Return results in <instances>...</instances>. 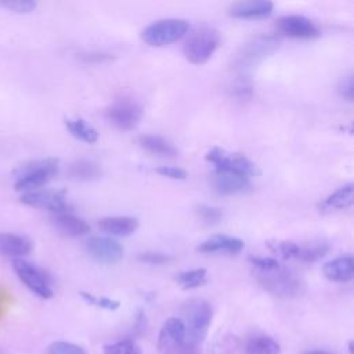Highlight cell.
<instances>
[{
    "instance_id": "1",
    "label": "cell",
    "mask_w": 354,
    "mask_h": 354,
    "mask_svg": "<svg viewBox=\"0 0 354 354\" xmlns=\"http://www.w3.org/2000/svg\"><path fill=\"white\" fill-rule=\"evenodd\" d=\"M181 313L183 318L180 319L185 332L184 344L198 348L205 340L212 322V306L203 299H191L183 306Z\"/></svg>"
},
{
    "instance_id": "2",
    "label": "cell",
    "mask_w": 354,
    "mask_h": 354,
    "mask_svg": "<svg viewBox=\"0 0 354 354\" xmlns=\"http://www.w3.org/2000/svg\"><path fill=\"white\" fill-rule=\"evenodd\" d=\"M254 277L267 292L277 297L292 299L300 296L304 290V283L299 275L282 266L268 271L254 270Z\"/></svg>"
},
{
    "instance_id": "3",
    "label": "cell",
    "mask_w": 354,
    "mask_h": 354,
    "mask_svg": "<svg viewBox=\"0 0 354 354\" xmlns=\"http://www.w3.org/2000/svg\"><path fill=\"white\" fill-rule=\"evenodd\" d=\"M220 46V33L212 26L196 28L183 46L184 57L195 65L206 64Z\"/></svg>"
},
{
    "instance_id": "4",
    "label": "cell",
    "mask_w": 354,
    "mask_h": 354,
    "mask_svg": "<svg viewBox=\"0 0 354 354\" xmlns=\"http://www.w3.org/2000/svg\"><path fill=\"white\" fill-rule=\"evenodd\" d=\"M188 30L189 22L187 19L163 18L144 28L141 36L147 44L152 47H163L180 40L188 33Z\"/></svg>"
},
{
    "instance_id": "5",
    "label": "cell",
    "mask_w": 354,
    "mask_h": 354,
    "mask_svg": "<svg viewBox=\"0 0 354 354\" xmlns=\"http://www.w3.org/2000/svg\"><path fill=\"white\" fill-rule=\"evenodd\" d=\"M57 171L58 160L54 158L32 162L18 170L14 187L15 189L22 192L40 189L47 181H50L57 174Z\"/></svg>"
},
{
    "instance_id": "6",
    "label": "cell",
    "mask_w": 354,
    "mask_h": 354,
    "mask_svg": "<svg viewBox=\"0 0 354 354\" xmlns=\"http://www.w3.org/2000/svg\"><path fill=\"white\" fill-rule=\"evenodd\" d=\"M206 160L214 166L216 171H227L245 176L248 178L260 174L259 167L248 156L238 152H228L223 148L213 147L205 155Z\"/></svg>"
},
{
    "instance_id": "7",
    "label": "cell",
    "mask_w": 354,
    "mask_h": 354,
    "mask_svg": "<svg viewBox=\"0 0 354 354\" xmlns=\"http://www.w3.org/2000/svg\"><path fill=\"white\" fill-rule=\"evenodd\" d=\"M106 118L118 129L131 130L142 118V106L133 97L122 95L106 108Z\"/></svg>"
},
{
    "instance_id": "8",
    "label": "cell",
    "mask_w": 354,
    "mask_h": 354,
    "mask_svg": "<svg viewBox=\"0 0 354 354\" xmlns=\"http://www.w3.org/2000/svg\"><path fill=\"white\" fill-rule=\"evenodd\" d=\"M12 267L21 282L30 289L36 296L41 299H50L53 297V286L50 283L48 277L44 274L43 270H40L37 266L24 260V259H15L12 260Z\"/></svg>"
},
{
    "instance_id": "9",
    "label": "cell",
    "mask_w": 354,
    "mask_h": 354,
    "mask_svg": "<svg viewBox=\"0 0 354 354\" xmlns=\"http://www.w3.org/2000/svg\"><path fill=\"white\" fill-rule=\"evenodd\" d=\"M278 47V39L275 36H259L248 41L234 59V65L245 72L246 68H250L264 59L268 54L274 53Z\"/></svg>"
},
{
    "instance_id": "10",
    "label": "cell",
    "mask_w": 354,
    "mask_h": 354,
    "mask_svg": "<svg viewBox=\"0 0 354 354\" xmlns=\"http://www.w3.org/2000/svg\"><path fill=\"white\" fill-rule=\"evenodd\" d=\"M87 253L98 263L116 264L123 257V246L109 236H91L86 242Z\"/></svg>"
},
{
    "instance_id": "11",
    "label": "cell",
    "mask_w": 354,
    "mask_h": 354,
    "mask_svg": "<svg viewBox=\"0 0 354 354\" xmlns=\"http://www.w3.org/2000/svg\"><path fill=\"white\" fill-rule=\"evenodd\" d=\"M21 202L33 207L50 210L53 212V214L69 212V205L66 202V198L64 192H59V191H48V189L40 188V189L24 192L21 195Z\"/></svg>"
},
{
    "instance_id": "12",
    "label": "cell",
    "mask_w": 354,
    "mask_h": 354,
    "mask_svg": "<svg viewBox=\"0 0 354 354\" xmlns=\"http://www.w3.org/2000/svg\"><path fill=\"white\" fill-rule=\"evenodd\" d=\"M185 332L180 318L171 317L165 321L158 337V348L160 354H174L184 346Z\"/></svg>"
},
{
    "instance_id": "13",
    "label": "cell",
    "mask_w": 354,
    "mask_h": 354,
    "mask_svg": "<svg viewBox=\"0 0 354 354\" xmlns=\"http://www.w3.org/2000/svg\"><path fill=\"white\" fill-rule=\"evenodd\" d=\"M282 35L293 39H313L319 35L318 26L304 15H286L278 21Z\"/></svg>"
},
{
    "instance_id": "14",
    "label": "cell",
    "mask_w": 354,
    "mask_h": 354,
    "mask_svg": "<svg viewBox=\"0 0 354 354\" xmlns=\"http://www.w3.org/2000/svg\"><path fill=\"white\" fill-rule=\"evenodd\" d=\"M212 185L213 189L220 195H241L252 189V184L248 177L216 170L212 178Z\"/></svg>"
},
{
    "instance_id": "15",
    "label": "cell",
    "mask_w": 354,
    "mask_h": 354,
    "mask_svg": "<svg viewBox=\"0 0 354 354\" xmlns=\"http://www.w3.org/2000/svg\"><path fill=\"white\" fill-rule=\"evenodd\" d=\"M274 10V3L268 0H249L234 3L228 14L238 19H260L268 17Z\"/></svg>"
},
{
    "instance_id": "16",
    "label": "cell",
    "mask_w": 354,
    "mask_h": 354,
    "mask_svg": "<svg viewBox=\"0 0 354 354\" xmlns=\"http://www.w3.org/2000/svg\"><path fill=\"white\" fill-rule=\"evenodd\" d=\"M53 224L55 230L69 238H77L86 235L90 231V225L80 217L71 212H62L53 214Z\"/></svg>"
},
{
    "instance_id": "17",
    "label": "cell",
    "mask_w": 354,
    "mask_h": 354,
    "mask_svg": "<svg viewBox=\"0 0 354 354\" xmlns=\"http://www.w3.org/2000/svg\"><path fill=\"white\" fill-rule=\"evenodd\" d=\"M326 279L332 282H348L354 277V260L351 254L335 257L322 267Z\"/></svg>"
},
{
    "instance_id": "18",
    "label": "cell",
    "mask_w": 354,
    "mask_h": 354,
    "mask_svg": "<svg viewBox=\"0 0 354 354\" xmlns=\"http://www.w3.org/2000/svg\"><path fill=\"white\" fill-rule=\"evenodd\" d=\"M245 243L242 239L236 236H230V235H213L203 242H201L196 248L198 252L201 253H218V252H225L231 254H236L243 249Z\"/></svg>"
},
{
    "instance_id": "19",
    "label": "cell",
    "mask_w": 354,
    "mask_h": 354,
    "mask_svg": "<svg viewBox=\"0 0 354 354\" xmlns=\"http://www.w3.org/2000/svg\"><path fill=\"white\" fill-rule=\"evenodd\" d=\"M32 250V242L22 235L11 232H0V254L21 259L29 254Z\"/></svg>"
},
{
    "instance_id": "20",
    "label": "cell",
    "mask_w": 354,
    "mask_h": 354,
    "mask_svg": "<svg viewBox=\"0 0 354 354\" xmlns=\"http://www.w3.org/2000/svg\"><path fill=\"white\" fill-rule=\"evenodd\" d=\"M98 228L113 236H129L138 228V221L130 216L102 217L98 220Z\"/></svg>"
},
{
    "instance_id": "21",
    "label": "cell",
    "mask_w": 354,
    "mask_h": 354,
    "mask_svg": "<svg viewBox=\"0 0 354 354\" xmlns=\"http://www.w3.org/2000/svg\"><path fill=\"white\" fill-rule=\"evenodd\" d=\"M353 183L339 187L319 203V212L332 213L350 209L353 205Z\"/></svg>"
},
{
    "instance_id": "22",
    "label": "cell",
    "mask_w": 354,
    "mask_h": 354,
    "mask_svg": "<svg viewBox=\"0 0 354 354\" xmlns=\"http://www.w3.org/2000/svg\"><path fill=\"white\" fill-rule=\"evenodd\" d=\"M65 126L71 136H73L79 141L94 144L98 140V131L82 118H66Z\"/></svg>"
},
{
    "instance_id": "23",
    "label": "cell",
    "mask_w": 354,
    "mask_h": 354,
    "mask_svg": "<svg viewBox=\"0 0 354 354\" xmlns=\"http://www.w3.org/2000/svg\"><path fill=\"white\" fill-rule=\"evenodd\" d=\"M138 144H140L141 148H144L145 151H148L151 153H155V155L173 156L177 152L174 145L170 141H167L162 136H156V134L140 136L138 137Z\"/></svg>"
},
{
    "instance_id": "24",
    "label": "cell",
    "mask_w": 354,
    "mask_h": 354,
    "mask_svg": "<svg viewBox=\"0 0 354 354\" xmlns=\"http://www.w3.org/2000/svg\"><path fill=\"white\" fill-rule=\"evenodd\" d=\"M69 176L79 181H93L101 177V167L93 160L79 159L69 166Z\"/></svg>"
},
{
    "instance_id": "25",
    "label": "cell",
    "mask_w": 354,
    "mask_h": 354,
    "mask_svg": "<svg viewBox=\"0 0 354 354\" xmlns=\"http://www.w3.org/2000/svg\"><path fill=\"white\" fill-rule=\"evenodd\" d=\"M281 346L270 336L261 335L248 340L245 346V354H279Z\"/></svg>"
},
{
    "instance_id": "26",
    "label": "cell",
    "mask_w": 354,
    "mask_h": 354,
    "mask_svg": "<svg viewBox=\"0 0 354 354\" xmlns=\"http://www.w3.org/2000/svg\"><path fill=\"white\" fill-rule=\"evenodd\" d=\"M330 250V246L326 241H313L307 245H300V252L297 256V260L303 263H315L317 260L326 256V253Z\"/></svg>"
},
{
    "instance_id": "27",
    "label": "cell",
    "mask_w": 354,
    "mask_h": 354,
    "mask_svg": "<svg viewBox=\"0 0 354 354\" xmlns=\"http://www.w3.org/2000/svg\"><path fill=\"white\" fill-rule=\"evenodd\" d=\"M230 94L235 101L245 102L249 101L253 95V83L252 79L245 75V72H241L231 83L230 86Z\"/></svg>"
},
{
    "instance_id": "28",
    "label": "cell",
    "mask_w": 354,
    "mask_h": 354,
    "mask_svg": "<svg viewBox=\"0 0 354 354\" xmlns=\"http://www.w3.org/2000/svg\"><path fill=\"white\" fill-rule=\"evenodd\" d=\"M266 245L274 254H278L285 260H290V259L297 260L300 245H297L296 242L285 241V239H271V241H267Z\"/></svg>"
},
{
    "instance_id": "29",
    "label": "cell",
    "mask_w": 354,
    "mask_h": 354,
    "mask_svg": "<svg viewBox=\"0 0 354 354\" xmlns=\"http://www.w3.org/2000/svg\"><path fill=\"white\" fill-rule=\"evenodd\" d=\"M206 277H207V272L205 268H194V270H188L177 274L176 282L183 289H194L206 283Z\"/></svg>"
},
{
    "instance_id": "30",
    "label": "cell",
    "mask_w": 354,
    "mask_h": 354,
    "mask_svg": "<svg viewBox=\"0 0 354 354\" xmlns=\"http://www.w3.org/2000/svg\"><path fill=\"white\" fill-rule=\"evenodd\" d=\"M104 354H144L141 347L133 340H119L104 346Z\"/></svg>"
},
{
    "instance_id": "31",
    "label": "cell",
    "mask_w": 354,
    "mask_h": 354,
    "mask_svg": "<svg viewBox=\"0 0 354 354\" xmlns=\"http://www.w3.org/2000/svg\"><path fill=\"white\" fill-rule=\"evenodd\" d=\"M196 214L199 220L206 224V225H214L218 224L223 218V212L221 209L210 205H199L196 207Z\"/></svg>"
},
{
    "instance_id": "32",
    "label": "cell",
    "mask_w": 354,
    "mask_h": 354,
    "mask_svg": "<svg viewBox=\"0 0 354 354\" xmlns=\"http://www.w3.org/2000/svg\"><path fill=\"white\" fill-rule=\"evenodd\" d=\"M80 296L90 304L100 307V308H105V310H116L119 308L120 303L118 300H113L111 297H105V296H95L93 293H87V292H80Z\"/></svg>"
},
{
    "instance_id": "33",
    "label": "cell",
    "mask_w": 354,
    "mask_h": 354,
    "mask_svg": "<svg viewBox=\"0 0 354 354\" xmlns=\"http://www.w3.org/2000/svg\"><path fill=\"white\" fill-rule=\"evenodd\" d=\"M48 354H87V351L77 344L57 340L48 346Z\"/></svg>"
},
{
    "instance_id": "34",
    "label": "cell",
    "mask_w": 354,
    "mask_h": 354,
    "mask_svg": "<svg viewBox=\"0 0 354 354\" xmlns=\"http://www.w3.org/2000/svg\"><path fill=\"white\" fill-rule=\"evenodd\" d=\"M249 263L253 266L256 271H268L281 266L277 259L263 257V256H250Z\"/></svg>"
},
{
    "instance_id": "35",
    "label": "cell",
    "mask_w": 354,
    "mask_h": 354,
    "mask_svg": "<svg viewBox=\"0 0 354 354\" xmlns=\"http://www.w3.org/2000/svg\"><path fill=\"white\" fill-rule=\"evenodd\" d=\"M0 6L8 8L14 12H30L35 10L36 3L32 0H12V1H0Z\"/></svg>"
},
{
    "instance_id": "36",
    "label": "cell",
    "mask_w": 354,
    "mask_h": 354,
    "mask_svg": "<svg viewBox=\"0 0 354 354\" xmlns=\"http://www.w3.org/2000/svg\"><path fill=\"white\" fill-rule=\"evenodd\" d=\"M337 91H339V94L344 100L353 101V97H354V79H353V73H347V75H344L339 80Z\"/></svg>"
},
{
    "instance_id": "37",
    "label": "cell",
    "mask_w": 354,
    "mask_h": 354,
    "mask_svg": "<svg viewBox=\"0 0 354 354\" xmlns=\"http://www.w3.org/2000/svg\"><path fill=\"white\" fill-rule=\"evenodd\" d=\"M137 259L142 263L158 266V264H165V263L170 261L171 257L169 254H165L160 252H144V253H140L137 256Z\"/></svg>"
},
{
    "instance_id": "38",
    "label": "cell",
    "mask_w": 354,
    "mask_h": 354,
    "mask_svg": "<svg viewBox=\"0 0 354 354\" xmlns=\"http://www.w3.org/2000/svg\"><path fill=\"white\" fill-rule=\"evenodd\" d=\"M156 173L162 177H167L170 180H185L188 177L187 171L177 166H159Z\"/></svg>"
},
{
    "instance_id": "39",
    "label": "cell",
    "mask_w": 354,
    "mask_h": 354,
    "mask_svg": "<svg viewBox=\"0 0 354 354\" xmlns=\"http://www.w3.org/2000/svg\"><path fill=\"white\" fill-rule=\"evenodd\" d=\"M79 57H80L82 61L88 62V64H101V62L111 61L113 58L112 54L104 53V51H88V53L80 54Z\"/></svg>"
},
{
    "instance_id": "40",
    "label": "cell",
    "mask_w": 354,
    "mask_h": 354,
    "mask_svg": "<svg viewBox=\"0 0 354 354\" xmlns=\"http://www.w3.org/2000/svg\"><path fill=\"white\" fill-rule=\"evenodd\" d=\"M301 354H332V353H328V351H324V350H307Z\"/></svg>"
},
{
    "instance_id": "41",
    "label": "cell",
    "mask_w": 354,
    "mask_h": 354,
    "mask_svg": "<svg viewBox=\"0 0 354 354\" xmlns=\"http://www.w3.org/2000/svg\"><path fill=\"white\" fill-rule=\"evenodd\" d=\"M348 351H350V354H354V343H353V340L348 342Z\"/></svg>"
}]
</instances>
